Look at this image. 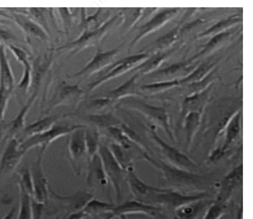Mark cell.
<instances>
[{"label": "cell", "instance_id": "cell-1", "mask_svg": "<svg viewBox=\"0 0 253 219\" xmlns=\"http://www.w3.org/2000/svg\"><path fill=\"white\" fill-rule=\"evenodd\" d=\"M122 23H123V14L120 11L113 17H111L106 23H104L99 28L95 30L83 31L82 34L79 36V38L58 48L57 50H71L72 54H74L86 48L99 46L104 41L108 33L112 31L116 28H121Z\"/></svg>", "mask_w": 253, "mask_h": 219}, {"label": "cell", "instance_id": "cell-2", "mask_svg": "<svg viewBox=\"0 0 253 219\" xmlns=\"http://www.w3.org/2000/svg\"><path fill=\"white\" fill-rule=\"evenodd\" d=\"M117 107L118 108L125 107V108H129L131 110L139 112L142 115H144L146 119L148 120L149 125H152L155 127L158 126L160 128H162L166 132V134L170 137L171 141L175 142V137L171 131L169 114L164 107L149 104L144 100H140L137 97H129V98L120 100Z\"/></svg>", "mask_w": 253, "mask_h": 219}, {"label": "cell", "instance_id": "cell-3", "mask_svg": "<svg viewBox=\"0 0 253 219\" xmlns=\"http://www.w3.org/2000/svg\"><path fill=\"white\" fill-rule=\"evenodd\" d=\"M84 125H62L55 124L50 130L25 138L23 142H20V148L27 153L35 147H40V152L44 154L50 144L55 142L59 138L68 135L77 129L84 128Z\"/></svg>", "mask_w": 253, "mask_h": 219}, {"label": "cell", "instance_id": "cell-4", "mask_svg": "<svg viewBox=\"0 0 253 219\" xmlns=\"http://www.w3.org/2000/svg\"><path fill=\"white\" fill-rule=\"evenodd\" d=\"M147 131L152 142L157 145L159 150L169 164L189 172H193V170L196 169L197 164L194 162V160L191 159L184 153H182L181 151L178 150L177 148L167 144L165 140H163L159 135L155 126L148 124Z\"/></svg>", "mask_w": 253, "mask_h": 219}, {"label": "cell", "instance_id": "cell-5", "mask_svg": "<svg viewBox=\"0 0 253 219\" xmlns=\"http://www.w3.org/2000/svg\"><path fill=\"white\" fill-rule=\"evenodd\" d=\"M151 164L160 170L168 183L174 187H197L202 185L204 177L185 170L180 169L166 163L165 161H156L152 159Z\"/></svg>", "mask_w": 253, "mask_h": 219}, {"label": "cell", "instance_id": "cell-6", "mask_svg": "<svg viewBox=\"0 0 253 219\" xmlns=\"http://www.w3.org/2000/svg\"><path fill=\"white\" fill-rule=\"evenodd\" d=\"M98 154L101 158L103 167L107 175L108 181L111 183L112 188L114 189L117 203L121 204L123 198L122 185L125 179L124 170L122 169L120 164L117 163V161L115 160L114 157L108 149L107 144H100Z\"/></svg>", "mask_w": 253, "mask_h": 219}, {"label": "cell", "instance_id": "cell-7", "mask_svg": "<svg viewBox=\"0 0 253 219\" xmlns=\"http://www.w3.org/2000/svg\"><path fill=\"white\" fill-rule=\"evenodd\" d=\"M149 57H150L149 53L140 52L138 54L126 57L125 59H122L121 61L116 62L109 67V71L107 72L105 75L102 76L101 78H99L98 80L89 84V92H93L96 88L102 85L103 83L108 82L117 77H120L126 72L131 71L136 66H138L142 62H144Z\"/></svg>", "mask_w": 253, "mask_h": 219}, {"label": "cell", "instance_id": "cell-8", "mask_svg": "<svg viewBox=\"0 0 253 219\" xmlns=\"http://www.w3.org/2000/svg\"><path fill=\"white\" fill-rule=\"evenodd\" d=\"M125 172H126V180L127 182V185L129 187L130 193L132 194L135 200L153 205L156 194L163 192L165 189V188L152 187L146 184L145 182L142 181L135 173L133 166L126 170Z\"/></svg>", "mask_w": 253, "mask_h": 219}, {"label": "cell", "instance_id": "cell-9", "mask_svg": "<svg viewBox=\"0 0 253 219\" xmlns=\"http://www.w3.org/2000/svg\"><path fill=\"white\" fill-rule=\"evenodd\" d=\"M121 46L115 48L113 50L108 51H103L98 49L96 54L92 58V60L87 64H85L82 69L76 73L69 75L70 78H76V77H89L94 75L96 72L100 71L102 69L110 67L118 56L121 53Z\"/></svg>", "mask_w": 253, "mask_h": 219}, {"label": "cell", "instance_id": "cell-10", "mask_svg": "<svg viewBox=\"0 0 253 219\" xmlns=\"http://www.w3.org/2000/svg\"><path fill=\"white\" fill-rule=\"evenodd\" d=\"M44 154L39 152L38 156L30 166L32 175L33 195L32 197L40 203L46 204L49 199V184L42 168V156Z\"/></svg>", "mask_w": 253, "mask_h": 219}, {"label": "cell", "instance_id": "cell-11", "mask_svg": "<svg viewBox=\"0 0 253 219\" xmlns=\"http://www.w3.org/2000/svg\"><path fill=\"white\" fill-rule=\"evenodd\" d=\"M49 197L54 201L58 206L62 207L68 213L78 212L84 209L94 195L84 190H78L76 193L67 195H62L54 192L51 188H49Z\"/></svg>", "mask_w": 253, "mask_h": 219}, {"label": "cell", "instance_id": "cell-12", "mask_svg": "<svg viewBox=\"0 0 253 219\" xmlns=\"http://www.w3.org/2000/svg\"><path fill=\"white\" fill-rule=\"evenodd\" d=\"M210 197L208 193H199L197 194H181L171 189H166L161 193H158L155 196L153 205H163L166 207L173 208L174 210L178 207H182L187 204L194 203L196 201L208 199Z\"/></svg>", "mask_w": 253, "mask_h": 219}, {"label": "cell", "instance_id": "cell-13", "mask_svg": "<svg viewBox=\"0 0 253 219\" xmlns=\"http://www.w3.org/2000/svg\"><path fill=\"white\" fill-rule=\"evenodd\" d=\"M180 11V8H163L158 9L157 13L152 16V19L148 20L145 24L139 28V32L137 36L134 38L129 45V50H131L133 47L140 41L142 38H145L149 34L152 32L157 31L160 28L168 23L171 19L175 17V15Z\"/></svg>", "mask_w": 253, "mask_h": 219}, {"label": "cell", "instance_id": "cell-14", "mask_svg": "<svg viewBox=\"0 0 253 219\" xmlns=\"http://www.w3.org/2000/svg\"><path fill=\"white\" fill-rule=\"evenodd\" d=\"M19 138H12L7 141L6 148L0 159V175H9L18 168L25 152L20 148Z\"/></svg>", "mask_w": 253, "mask_h": 219}, {"label": "cell", "instance_id": "cell-15", "mask_svg": "<svg viewBox=\"0 0 253 219\" xmlns=\"http://www.w3.org/2000/svg\"><path fill=\"white\" fill-rule=\"evenodd\" d=\"M85 127L77 129L69 134L68 152H69L72 166L76 176L81 175L80 163L82 161L83 157L86 156V146H85V138H84Z\"/></svg>", "mask_w": 253, "mask_h": 219}, {"label": "cell", "instance_id": "cell-16", "mask_svg": "<svg viewBox=\"0 0 253 219\" xmlns=\"http://www.w3.org/2000/svg\"><path fill=\"white\" fill-rule=\"evenodd\" d=\"M83 95L84 91L77 85H71L63 82L59 84L46 112L49 113L52 108L59 105L75 107L82 98Z\"/></svg>", "mask_w": 253, "mask_h": 219}, {"label": "cell", "instance_id": "cell-17", "mask_svg": "<svg viewBox=\"0 0 253 219\" xmlns=\"http://www.w3.org/2000/svg\"><path fill=\"white\" fill-rule=\"evenodd\" d=\"M6 10L9 13L10 21L18 26L27 36H32L42 40L50 39V36L47 34V32L45 31L36 21H34L32 18L26 15L25 13L14 11L12 8H8Z\"/></svg>", "mask_w": 253, "mask_h": 219}, {"label": "cell", "instance_id": "cell-18", "mask_svg": "<svg viewBox=\"0 0 253 219\" xmlns=\"http://www.w3.org/2000/svg\"><path fill=\"white\" fill-rule=\"evenodd\" d=\"M38 94H32L31 97L29 98L28 101L20 109L19 113L17 114V116L10 121L4 128V141H8L12 138H18L19 135H21V133L25 130L26 128V117L27 114L30 112L32 104L36 100Z\"/></svg>", "mask_w": 253, "mask_h": 219}, {"label": "cell", "instance_id": "cell-19", "mask_svg": "<svg viewBox=\"0 0 253 219\" xmlns=\"http://www.w3.org/2000/svg\"><path fill=\"white\" fill-rule=\"evenodd\" d=\"M161 210L160 207L151 204H147L138 200L126 201L125 203L119 204L115 206L114 209L111 214L115 218H119L121 216H127V215H146L149 217H155L159 211Z\"/></svg>", "mask_w": 253, "mask_h": 219}, {"label": "cell", "instance_id": "cell-20", "mask_svg": "<svg viewBox=\"0 0 253 219\" xmlns=\"http://www.w3.org/2000/svg\"><path fill=\"white\" fill-rule=\"evenodd\" d=\"M52 52L40 55L34 59L32 63V87L30 90L32 91V94H38L40 86L52 64Z\"/></svg>", "mask_w": 253, "mask_h": 219}, {"label": "cell", "instance_id": "cell-21", "mask_svg": "<svg viewBox=\"0 0 253 219\" xmlns=\"http://www.w3.org/2000/svg\"><path fill=\"white\" fill-rule=\"evenodd\" d=\"M178 47H173L168 50H159L154 54H152V56L150 55L147 60L139 64L138 66H136L131 71L134 72V74L136 73L139 76L149 75L153 71L159 69L160 66L165 63L174 51H176Z\"/></svg>", "mask_w": 253, "mask_h": 219}, {"label": "cell", "instance_id": "cell-22", "mask_svg": "<svg viewBox=\"0 0 253 219\" xmlns=\"http://www.w3.org/2000/svg\"><path fill=\"white\" fill-rule=\"evenodd\" d=\"M242 173H243V165L241 163L226 175V177L222 181L219 194L215 199L216 202L226 204V205L228 204V200L232 195L235 188L240 186L242 183Z\"/></svg>", "mask_w": 253, "mask_h": 219}, {"label": "cell", "instance_id": "cell-23", "mask_svg": "<svg viewBox=\"0 0 253 219\" xmlns=\"http://www.w3.org/2000/svg\"><path fill=\"white\" fill-rule=\"evenodd\" d=\"M76 116L90 124V126L95 127L98 130L102 129L104 131H106L109 127L120 126L121 123L123 122L119 118H117L111 112L107 113H92V114L80 113V114H76Z\"/></svg>", "mask_w": 253, "mask_h": 219}, {"label": "cell", "instance_id": "cell-24", "mask_svg": "<svg viewBox=\"0 0 253 219\" xmlns=\"http://www.w3.org/2000/svg\"><path fill=\"white\" fill-rule=\"evenodd\" d=\"M16 81L6 55V46L0 42V89L13 93Z\"/></svg>", "mask_w": 253, "mask_h": 219}, {"label": "cell", "instance_id": "cell-25", "mask_svg": "<svg viewBox=\"0 0 253 219\" xmlns=\"http://www.w3.org/2000/svg\"><path fill=\"white\" fill-rule=\"evenodd\" d=\"M211 93V86L198 94H191L184 99L181 111V119L191 112H203L209 101Z\"/></svg>", "mask_w": 253, "mask_h": 219}, {"label": "cell", "instance_id": "cell-26", "mask_svg": "<svg viewBox=\"0 0 253 219\" xmlns=\"http://www.w3.org/2000/svg\"><path fill=\"white\" fill-rule=\"evenodd\" d=\"M241 131V112L239 110L233 113L227 121L223 132H225V142L222 145V149L227 153L228 148L234 144L235 141Z\"/></svg>", "mask_w": 253, "mask_h": 219}, {"label": "cell", "instance_id": "cell-27", "mask_svg": "<svg viewBox=\"0 0 253 219\" xmlns=\"http://www.w3.org/2000/svg\"><path fill=\"white\" fill-rule=\"evenodd\" d=\"M139 77L138 74L135 73L129 80H127L126 82L121 84V86L109 91L106 96L112 99L114 101L116 100L120 101L123 99L129 98V97L139 96L140 94H139V89H138L139 86L137 84V80Z\"/></svg>", "mask_w": 253, "mask_h": 219}, {"label": "cell", "instance_id": "cell-28", "mask_svg": "<svg viewBox=\"0 0 253 219\" xmlns=\"http://www.w3.org/2000/svg\"><path fill=\"white\" fill-rule=\"evenodd\" d=\"M108 178L103 167L101 158L99 154L95 155L87 163V183L91 188L95 184H99L100 186H107Z\"/></svg>", "mask_w": 253, "mask_h": 219}, {"label": "cell", "instance_id": "cell-29", "mask_svg": "<svg viewBox=\"0 0 253 219\" xmlns=\"http://www.w3.org/2000/svg\"><path fill=\"white\" fill-rule=\"evenodd\" d=\"M210 204L208 199H204L178 207L174 210L173 219H198L204 211L208 209Z\"/></svg>", "mask_w": 253, "mask_h": 219}, {"label": "cell", "instance_id": "cell-30", "mask_svg": "<svg viewBox=\"0 0 253 219\" xmlns=\"http://www.w3.org/2000/svg\"><path fill=\"white\" fill-rule=\"evenodd\" d=\"M202 113L203 112H191L184 116V137H185V149L187 152H189L191 149L192 143L196 137V132L201 125Z\"/></svg>", "mask_w": 253, "mask_h": 219}, {"label": "cell", "instance_id": "cell-31", "mask_svg": "<svg viewBox=\"0 0 253 219\" xmlns=\"http://www.w3.org/2000/svg\"><path fill=\"white\" fill-rule=\"evenodd\" d=\"M194 62L191 61V59L184 62L171 64L169 67L165 69H157L155 71L149 74L148 77L154 78V79H160V78H173L178 75H181L183 72L188 71L192 66L194 65Z\"/></svg>", "mask_w": 253, "mask_h": 219}, {"label": "cell", "instance_id": "cell-32", "mask_svg": "<svg viewBox=\"0 0 253 219\" xmlns=\"http://www.w3.org/2000/svg\"><path fill=\"white\" fill-rule=\"evenodd\" d=\"M242 22V16L240 15H231L227 19H222L218 21L216 24L210 27L206 31L202 32L198 35V38H208V37H214L215 35L227 31L229 29H231L233 26L237 25Z\"/></svg>", "mask_w": 253, "mask_h": 219}, {"label": "cell", "instance_id": "cell-33", "mask_svg": "<svg viewBox=\"0 0 253 219\" xmlns=\"http://www.w3.org/2000/svg\"><path fill=\"white\" fill-rule=\"evenodd\" d=\"M60 118L61 116L54 115V116H47L42 119H39L38 121L32 123V125L26 126L25 130L21 133V135L24 136V138L30 137L32 135L48 131L57 123Z\"/></svg>", "mask_w": 253, "mask_h": 219}, {"label": "cell", "instance_id": "cell-34", "mask_svg": "<svg viewBox=\"0 0 253 219\" xmlns=\"http://www.w3.org/2000/svg\"><path fill=\"white\" fill-rule=\"evenodd\" d=\"M215 63L203 62L190 74L182 78L180 80V83L181 85H186V84L188 85V84H195V83L202 82L211 71L215 69Z\"/></svg>", "mask_w": 253, "mask_h": 219}, {"label": "cell", "instance_id": "cell-35", "mask_svg": "<svg viewBox=\"0 0 253 219\" xmlns=\"http://www.w3.org/2000/svg\"><path fill=\"white\" fill-rule=\"evenodd\" d=\"M231 34H232V31L230 30H228L227 31L222 32V33H219L214 37H212L207 45L204 47V49L200 50L199 53H197L196 55L191 58V61L195 63L198 59L208 56L212 52H214L215 50H218L222 45H224L228 38H230Z\"/></svg>", "mask_w": 253, "mask_h": 219}, {"label": "cell", "instance_id": "cell-36", "mask_svg": "<svg viewBox=\"0 0 253 219\" xmlns=\"http://www.w3.org/2000/svg\"><path fill=\"white\" fill-rule=\"evenodd\" d=\"M106 132H107L108 137L112 139L113 143L119 144L124 150L129 151L132 150L133 148H136L138 150L148 152L147 149H144L139 145H137L135 143H133L132 141L126 136V134L124 133V131H122L119 126L109 127L106 130Z\"/></svg>", "mask_w": 253, "mask_h": 219}, {"label": "cell", "instance_id": "cell-37", "mask_svg": "<svg viewBox=\"0 0 253 219\" xmlns=\"http://www.w3.org/2000/svg\"><path fill=\"white\" fill-rule=\"evenodd\" d=\"M84 138L86 146L87 160H91L95 155L98 154L100 146V132L99 130L93 126L86 125L84 129Z\"/></svg>", "mask_w": 253, "mask_h": 219}, {"label": "cell", "instance_id": "cell-38", "mask_svg": "<svg viewBox=\"0 0 253 219\" xmlns=\"http://www.w3.org/2000/svg\"><path fill=\"white\" fill-rule=\"evenodd\" d=\"M121 11L123 14V23L121 26L125 27L126 31H129L130 29L145 17L146 8H122Z\"/></svg>", "mask_w": 253, "mask_h": 219}, {"label": "cell", "instance_id": "cell-39", "mask_svg": "<svg viewBox=\"0 0 253 219\" xmlns=\"http://www.w3.org/2000/svg\"><path fill=\"white\" fill-rule=\"evenodd\" d=\"M108 147L115 160L120 164L121 168L124 170V172L132 167L133 159L127 154V151L124 150L119 144H115L113 142L108 144Z\"/></svg>", "mask_w": 253, "mask_h": 219}, {"label": "cell", "instance_id": "cell-40", "mask_svg": "<svg viewBox=\"0 0 253 219\" xmlns=\"http://www.w3.org/2000/svg\"><path fill=\"white\" fill-rule=\"evenodd\" d=\"M116 205L103 202V201L92 198L84 207L83 211L86 214V216H97L100 214H109L112 212Z\"/></svg>", "mask_w": 253, "mask_h": 219}, {"label": "cell", "instance_id": "cell-41", "mask_svg": "<svg viewBox=\"0 0 253 219\" xmlns=\"http://www.w3.org/2000/svg\"><path fill=\"white\" fill-rule=\"evenodd\" d=\"M180 85H181L180 80L174 79V80H170V81H163V82H152V83L144 84L139 87V90L141 92H145L149 94H156L164 93L165 91L178 87Z\"/></svg>", "mask_w": 253, "mask_h": 219}, {"label": "cell", "instance_id": "cell-42", "mask_svg": "<svg viewBox=\"0 0 253 219\" xmlns=\"http://www.w3.org/2000/svg\"><path fill=\"white\" fill-rule=\"evenodd\" d=\"M19 188V207L18 219H32V195Z\"/></svg>", "mask_w": 253, "mask_h": 219}, {"label": "cell", "instance_id": "cell-43", "mask_svg": "<svg viewBox=\"0 0 253 219\" xmlns=\"http://www.w3.org/2000/svg\"><path fill=\"white\" fill-rule=\"evenodd\" d=\"M32 87V67L23 68V72L19 82L15 85L14 91L18 97H23L28 94Z\"/></svg>", "mask_w": 253, "mask_h": 219}, {"label": "cell", "instance_id": "cell-44", "mask_svg": "<svg viewBox=\"0 0 253 219\" xmlns=\"http://www.w3.org/2000/svg\"><path fill=\"white\" fill-rule=\"evenodd\" d=\"M46 11L47 9L44 8H37V7H31V8H26L25 14L28 15L30 18H32L34 21H36L39 25L41 26L47 34L50 36L51 35V31L49 27V22L46 18Z\"/></svg>", "mask_w": 253, "mask_h": 219}, {"label": "cell", "instance_id": "cell-45", "mask_svg": "<svg viewBox=\"0 0 253 219\" xmlns=\"http://www.w3.org/2000/svg\"><path fill=\"white\" fill-rule=\"evenodd\" d=\"M180 33L181 32H180L179 27L172 29L171 31L167 32L164 36H162L161 38H159L155 41V48L159 50H168L169 47H171L172 44H174L177 41Z\"/></svg>", "mask_w": 253, "mask_h": 219}, {"label": "cell", "instance_id": "cell-46", "mask_svg": "<svg viewBox=\"0 0 253 219\" xmlns=\"http://www.w3.org/2000/svg\"><path fill=\"white\" fill-rule=\"evenodd\" d=\"M18 175H19V188L24 189L26 192L30 195H33V187H32V175L30 167L28 166H22L18 170Z\"/></svg>", "mask_w": 253, "mask_h": 219}, {"label": "cell", "instance_id": "cell-47", "mask_svg": "<svg viewBox=\"0 0 253 219\" xmlns=\"http://www.w3.org/2000/svg\"><path fill=\"white\" fill-rule=\"evenodd\" d=\"M227 205L219 202H213L206 210L202 219H221L222 217L227 213Z\"/></svg>", "mask_w": 253, "mask_h": 219}, {"label": "cell", "instance_id": "cell-48", "mask_svg": "<svg viewBox=\"0 0 253 219\" xmlns=\"http://www.w3.org/2000/svg\"><path fill=\"white\" fill-rule=\"evenodd\" d=\"M5 46H6V50H9L12 53L13 56L15 57L16 60L23 66V68H31L32 67L30 56L25 50L11 43L5 44Z\"/></svg>", "mask_w": 253, "mask_h": 219}, {"label": "cell", "instance_id": "cell-49", "mask_svg": "<svg viewBox=\"0 0 253 219\" xmlns=\"http://www.w3.org/2000/svg\"><path fill=\"white\" fill-rule=\"evenodd\" d=\"M114 100L107 96H104L101 98H95L89 101V106L91 109H95L96 111H104L108 108H110L114 103Z\"/></svg>", "mask_w": 253, "mask_h": 219}, {"label": "cell", "instance_id": "cell-50", "mask_svg": "<svg viewBox=\"0 0 253 219\" xmlns=\"http://www.w3.org/2000/svg\"><path fill=\"white\" fill-rule=\"evenodd\" d=\"M12 94L11 92L0 89V122L4 120L6 107Z\"/></svg>", "mask_w": 253, "mask_h": 219}, {"label": "cell", "instance_id": "cell-51", "mask_svg": "<svg viewBox=\"0 0 253 219\" xmlns=\"http://www.w3.org/2000/svg\"><path fill=\"white\" fill-rule=\"evenodd\" d=\"M58 11H59L60 15H61V18L63 19L64 30L68 33L71 31L72 26H73V15H72V13L70 11L68 7L59 8Z\"/></svg>", "mask_w": 253, "mask_h": 219}, {"label": "cell", "instance_id": "cell-52", "mask_svg": "<svg viewBox=\"0 0 253 219\" xmlns=\"http://www.w3.org/2000/svg\"><path fill=\"white\" fill-rule=\"evenodd\" d=\"M45 204L40 203L32 197V219H42Z\"/></svg>", "mask_w": 253, "mask_h": 219}, {"label": "cell", "instance_id": "cell-53", "mask_svg": "<svg viewBox=\"0 0 253 219\" xmlns=\"http://www.w3.org/2000/svg\"><path fill=\"white\" fill-rule=\"evenodd\" d=\"M10 40H17L16 36L9 31H6L5 29H0V42L7 44Z\"/></svg>", "mask_w": 253, "mask_h": 219}, {"label": "cell", "instance_id": "cell-54", "mask_svg": "<svg viewBox=\"0 0 253 219\" xmlns=\"http://www.w3.org/2000/svg\"><path fill=\"white\" fill-rule=\"evenodd\" d=\"M226 154L227 153L222 149V147H217L209 156V161L210 163H215V162L221 160L222 158L225 156Z\"/></svg>", "mask_w": 253, "mask_h": 219}, {"label": "cell", "instance_id": "cell-55", "mask_svg": "<svg viewBox=\"0 0 253 219\" xmlns=\"http://www.w3.org/2000/svg\"><path fill=\"white\" fill-rule=\"evenodd\" d=\"M86 217H87L86 214L81 210V211H78V212L70 213L66 219H84Z\"/></svg>", "mask_w": 253, "mask_h": 219}, {"label": "cell", "instance_id": "cell-56", "mask_svg": "<svg viewBox=\"0 0 253 219\" xmlns=\"http://www.w3.org/2000/svg\"><path fill=\"white\" fill-rule=\"evenodd\" d=\"M15 214H16V208L12 207V208L6 214V216L2 219H14Z\"/></svg>", "mask_w": 253, "mask_h": 219}, {"label": "cell", "instance_id": "cell-57", "mask_svg": "<svg viewBox=\"0 0 253 219\" xmlns=\"http://www.w3.org/2000/svg\"><path fill=\"white\" fill-rule=\"evenodd\" d=\"M10 22H11V21H9L8 19L0 17V25H6V24H9Z\"/></svg>", "mask_w": 253, "mask_h": 219}, {"label": "cell", "instance_id": "cell-58", "mask_svg": "<svg viewBox=\"0 0 253 219\" xmlns=\"http://www.w3.org/2000/svg\"><path fill=\"white\" fill-rule=\"evenodd\" d=\"M115 217L112 215L111 213L108 214V216L105 218L104 219H114Z\"/></svg>", "mask_w": 253, "mask_h": 219}, {"label": "cell", "instance_id": "cell-59", "mask_svg": "<svg viewBox=\"0 0 253 219\" xmlns=\"http://www.w3.org/2000/svg\"><path fill=\"white\" fill-rule=\"evenodd\" d=\"M121 219H126V216H121V217H119Z\"/></svg>", "mask_w": 253, "mask_h": 219}, {"label": "cell", "instance_id": "cell-60", "mask_svg": "<svg viewBox=\"0 0 253 219\" xmlns=\"http://www.w3.org/2000/svg\"><path fill=\"white\" fill-rule=\"evenodd\" d=\"M55 219H60V218H59V217H56V218H55Z\"/></svg>", "mask_w": 253, "mask_h": 219}]
</instances>
